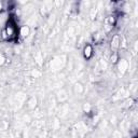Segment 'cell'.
I'll return each mask as SVG.
<instances>
[{
	"instance_id": "cell-1",
	"label": "cell",
	"mask_w": 138,
	"mask_h": 138,
	"mask_svg": "<svg viewBox=\"0 0 138 138\" xmlns=\"http://www.w3.org/2000/svg\"><path fill=\"white\" fill-rule=\"evenodd\" d=\"M6 31H7V36H8L9 40H11L12 38H14V37L16 36V31H17L14 23H10V22H9L8 24H7Z\"/></svg>"
}]
</instances>
